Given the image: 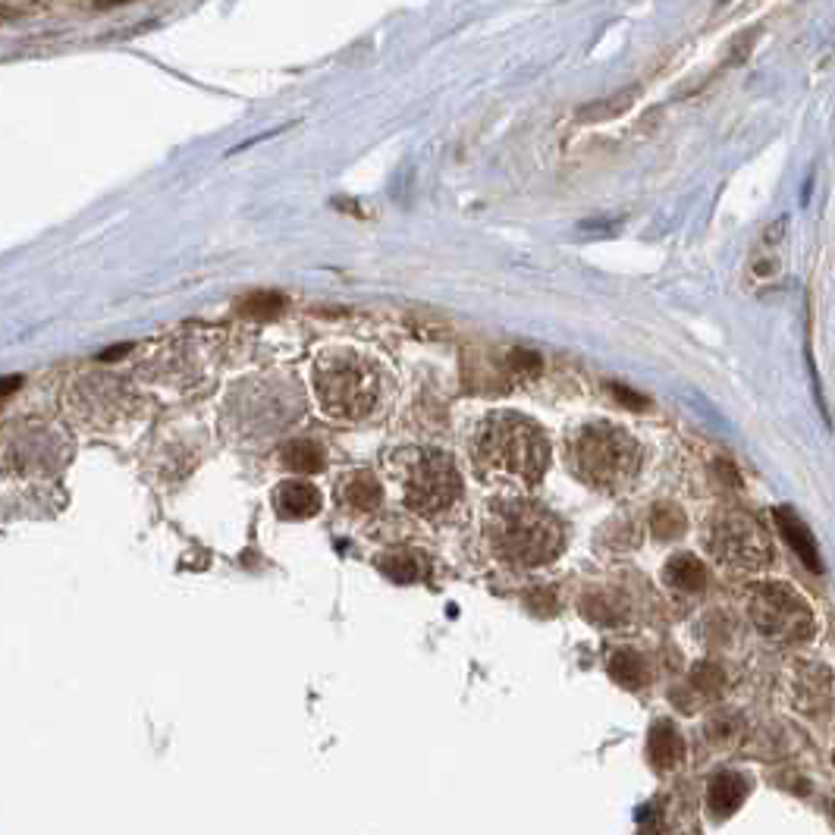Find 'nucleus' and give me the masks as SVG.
Masks as SVG:
<instances>
[{"label": "nucleus", "instance_id": "f257e3e1", "mask_svg": "<svg viewBox=\"0 0 835 835\" xmlns=\"http://www.w3.org/2000/svg\"><path fill=\"white\" fill-rule=\"evenodd\" d=\"M311 389L324 415L336 421H367L389 403L393 374L374 352L358 346L324 349L311 367Z\"/></svg>", "mask_w": 835, "mask_h": 835}, {"label": "nucleus", "instance_id": "f03ea898", "mask_svg": "<svg viewBox=\"0 0 835 835\" xmlns=\"http://www.w3.org/2000/svg\"><path fill=\"white\" fill-rule=\"evenodd\" d=\"M471 462L481 481L500 488H534L550 465V440L528 418L493 411L474 433Z\"/></svg>", "mask_w": 835, "mask_h": 835}, {"label": "nucleus", "instance_id": "7ed1b4c3", "mask_svg": "<svg viewBox=\"0 0 835 835\" xmlns=\"http://www.w3.org/2000/svg\"><path fill=\"white\" fill-rule=\"evenodd\" d=\"M490 550L518 569L547 566L559 556L566 534L550 510L522 496H500L488 510Z\"/></svg>", "mask_w": 835, "mask_h": 835}, {"label": "nucleus", "instance_id": "20e7f679", "mask_svg": "<svg viewBox=\"0 0 835 835\" xmlns=\"http://www.w3.org/2000/svg\"><path fill=\"white\" fill-rule=\"evenodd\" d=\"M571 474L603 493H622L641 471V447L629 430L610 421H585L569 433L566 443Z\"/></svg>", "mask_w": 835, "mask_h": 835}, {"label": "nucleus", "instance_id": "39448f33", "mask_svg": "<svg viewBox=\"0 0 835 835\" xmlns=\"http://www.w3.org/2000/svg\"><path fill=\"white\" fill-rule=\"evenodd\" d=\"M393 469L403 503L425 518L452 510L462 496V474L456 469L452 456L440 449H403L396 452Z\"/></svg>", "mask_w": 835, "mask_h": 835}, {"label": "nucleus", "instance_id": "423d86ee", "mask_svg": "<svg viewBox=\"0 0 835 835\" xmlns=\"http://www.w3.org/2000/svg\"><path fill=\"white\" fill-rule=\"evenodd\" d=\"M704 544L716 563L732 575H751L763 569L767 559L773 556L767 531L741 510H722L710 515L704 528Z\"/></svg>", "mask_w": 835, "mask_h": 835}, {"label": "nucleus", "instance_id": "0eeeda50", "mask_svg": "<svg viewBox=\"0 0 835 835\" xmlns=\"http://www.w3.org/2000/svg\"><path fill=\"white\" fill-rule=\"evenodd\" d=\"M748 615L773 641L797 644L816 634L814 607L785 581L754 585V591L748 593Z\"/></svg>", "mask_w": 835, "mask_h": 835}, {"label": "nucleus", "instance_id": "6e6552de", "mask_svg": "<svg viewBox=\"0 0 835 835\" xmlns=\"http://www.w3.org/2000/svg\"><path fill=\"white\" fill-rule=\"evenodd\" d=\"M274 503H277V512L289 518V522H302V518H311L321 512V493L311 484H302V481H283L277 493H274Z\"/></svg>", "mask_w": 835, "mask_h": 835}, {"label": "nucleus", "instance_id": "1a4fd4ad", "mask_svg": "<svg viewBox=\"0 0 835 835\" xmlns=\"http://www.w3.org/2000/svg\"><path fill=\"white\" fill-rule=\"evenodd\" d=\"M745 797H748V779L735 773H719L707 785V811L716 820H726L745 804Z\"/></svg>", "mask_w": 835, "mask_h": 835}, {"label": "nucleus", "instance_id": "9d476101", "mask_svg": "<svg viewBox=\"0 0 835 835\" xmlns=\"http://www.w3.org/2000/svg\"><path fill=\"white\" fill-rule=\"evenodd\" d=\"M663 581L682 593H700L707 585V569L692 553H675L663 569Z\"/></svg>", "mask_w": 835, "mask_h": 835}, {"label": "nucleus", "instance_id": "9b49d317", "mask_svg": "<svg viewBox=\"0 0 835 835\" xmlns=\"http://www.w3.org/2000/svg\"><path fill=\"white\" fill-rule=\"evenodd\" d=\"M775 525H779V531L785 534V540L795 547V553L804 559V566L807 569H814L820 571V553H816V544H814V534H811V528L797 518L795 512L792 510H775Z\"/></svg>", "mask_w": 835, "mask_h": 835}, {"label": "nucleus", "instance_id": "f8f14e48", "mask_svg": "<svg viewBox=\"0 0 835 835\" xmlns=\"http://www.w3.org/2000/svg\"><path fill=\"white\" fill-rule=\"evenodd\" d=\"M343 503L352 512H374L384 503V488L367 471H352L343 481Z\"/></svg>", "mask_w": 835, "mask_h": 835}, {"label": "nucleus", "instance_id": "ddd939ff", "mask_svg": "<svg viewBox=\"0 0 835 835\" xmlns=\"http://www.w3.org/2000/svg\"><path fill=\"white\" fill-rule=\"evenodd\" d=\"M685 757V738L675 732L670 722L653 726L651 732V760L660 770H673Z\"/></svg>", "mask_w": 835, "mask_h": 835}, {"label": "nucleus", "instance_id": "4468645a", "mask_svg": "<svg viewBox=\"0 0 835 835\" xmlns=\"http://www.w3.org/2000/svg\"><path fill=\"white\" fill-rule=\"evenodd\" d=\"M324 449L314 440H289L283 447V465L292 471H302V474H311V471L324 469Z\"/></svg>", "mask_w": 835, "mask_h": 835}, {"label": "nucleus", "instance_id": "2eb2a0df", "mask_svg": "<svg viewBox=\"0 0 835 835\" xmlns=\"http://www.w3.org/2000/svg\"><path fill=\"white\" fill-rule=\"evenodd\" d=\"M381 569L387 571L393 581H399V585H411V581H418V578L425 575V559L411 550L389 553V556L381 559Z\"/></svg>", "mask_w": 835, "mask_h": 835}, {"label": "nucleus", "instance_id": "dca6fc26", "mask_svg": "<svg viewBox=\"0 0 835 835\" xmlns=\"http://www.w3.org/2000/svg\"><path fill=\"white\" fill-rule=\"evenodd\" d=\"M610 675L622 688H638L644 685V660L634 651H615L610 653Z\"/></svg>", "mask_w": 835, "mask_h": 835}, {"label": "nucleus", "instance_id": "f3484780", "mask_svg": "<svg viewBox=\"0 0 835 835\" xmlns=\"http://www.w3.org/2000/svg\"><path fill=\"white\" fill-rule=\"evenodd\" d=\"M286 299L280 292H251L239 299V311L245 318H274L277 311H283Z\"/></svg>", "mask_w": 835, "mask_h": 835}, {"label": "nucleus", "instance_id": "a211bd4d", "mask_svg": "<svg viewBox=\"0 0 835 835\" xmlns=\"http://www.w3.org/2000/svg\"><path fill=\"white\" fill-rule=\"evenodd\" d=\"M685 531V515L678 506H656L653 512V534L663 537V540H673Z\"/></svg>", "mask_w": 835, "mask_h": 835}, {"label": "nucleus", "instance_id": "6ab92c4d", "mask_svg": "<svg viewBox=\"0 0 835 835\" xmlns=\"http://www.w3.org/2000/svg\"><path fill=\"white\" fill-rule=\"evenodd\" d=\"M612 393H615V396H619V399H625V403H632V406H647V403H644V399H641V396H634V393H629V389H625V387H615V384H612Z\"/></svg>", "mask_w": 835, "mask_h": 835}, {"label": "nucleus", "instance_id": "aec40b11", "mask_svg": "<svg viewBox=\"0 0 835 835\" xmlns=\"http://www.w3.org/2000/svg\"><path fill=\"white\" fill-rule=\"evenodd\" d=\"M22 377H0V396H7V393H13V389L20 387Z\"/></svg>", "mask_w": 835, "mask_h": 835}]
</instances>
